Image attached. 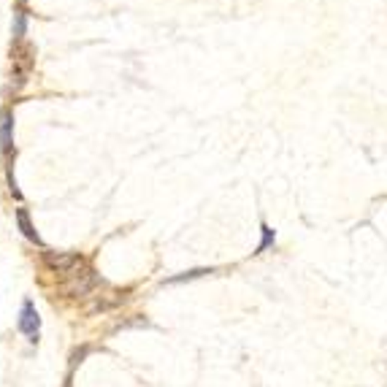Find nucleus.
<instances>
[{"instance_id": "f257e3e1", "label": "nucleus", "mask_w": 387, "mask_h": 387, "mask_svg": "<svg viewBox=\"0 0 387 387\" xmlns=\"http://www.w3.org/2000/svg\"><path fill=\"white\" fill-rule=\"evenodd\" d=\"M35 65V49L30 44H19L14 54H11V84L14 89H22L27 84L30 73H33Z\"/></svg>"}, {"instance_id": "f03ea898", "label": "nucleus", "mask_w": 387, "mask_h": 387, "mask_svg": "<svg viewBox=\"0 0 387 387\" xmlns=\"http://www.w3.org/2000/svg\"><path fill=\"white\" fill-rule=\"evenodd\" d=\"M17 325H19V331L27 336L30 344L38 341V334H41V317H38V312H35L33 300H25V303H22V312H19Z\"/></svg>"}, {"instance_id": "7ed1b4c3", "label": "nucleus", "mask_w": 387, "mask_h": 387, "mask_svg": "<svg viewBox=\"0 0 387 387\" xmlns=\"http://www.w3.org/2000/svg\"><path fill=\"white\" fill-rule=\"evenodd\" d=\"M44 263L57 274H68L76 265H82V258L73 252H44Z\"/></svg>"}, {"instance_id": "20e7f679", "label": "nucleus", "mask_w": 387, "mask_h": 387, "mask_svg": "<svg viewBox=\"0 0 387 387\" xmlns=\"http://www.w3.org/2000/svg\"><path fill=\"white\" fill-rule=\"evenodd\" d=\"M95 284H98V277H95V271H89L87 268V271H82L79 277H73V281H68L65 290H68L70 296H87Z\"/></svg>"}, {"instance_id": "39448f33", "label": "nucleus", "mask_w": 387, "mask_h": 387, "mask_svg": "<svg viewBox=\"0 0 387 387\" xmlns=\"http://www.w3.org/2000/svg\"><path fill=\"white\" fill-rule=\"evenodd\" d=\"M14 146V114L11 111H3L0 114V149L8 155Z\"/></svg>"}, {"instance_id": "423d86ee", "label": "nucleus", "mask_w": 387, "mask_h": 387, "mask_svg": "<svg viewBox=\"0 0 387 387\" xmlns=\"http://www.w3.org/2000/svg\"><path fill=\"white\" fill-rule=\"evenodd\" d=\"M17 225H19L22 236H25L27 241H35V244H41V236H38V233H35V228L30 225V214H27V209H17Z\"/></svg>"}, {"instance_id": "0eeeda50", "label": "nucleus", "mask_w": 387, "mask_h": 387, "mask_svg": "<svg viewBox=\"0 0 387 387\" xmlns=\"http://www.w3.org/2000/svg\"><path fill=\"white\" fill-rule=\"evenodd\" d=\"M25 30H27V14L25 11H17L14 14V38H25Z\"/></svg>"}, {"instance_id": "6e6552de", "label": "nucleus", "mask_w": 387, "mask_h": 387, "mask_svg": "<svg viewBox=\"0 0 387 387\" xmlns=\"http://www.w3.org/2000/svg\"><path fill=\"white\" fill-rule=\"evenodd\" d=\"M263 239H260V244H258V252H265V249H268V246L274 244V239H277V236H274V230L268 228V225H263Z\"/></svg>"}, {"instance_id": "1a4fd4ad", "label": "nucleus", "mask_w": 387, "mask_h": 387, "mask_svg": "<svg viewBox=\"0 0 387 387\" xmlns=\"http://www.w3.org/2000/svg\"><path fill=\"white\" fill-rule=\"evenodd\" d=\"M203 274H211V271H206V268H198V271H187V274H182V277H174V279H168V284H176V281L195 279V277H203Z\"/></svg>"}]
</instances>
